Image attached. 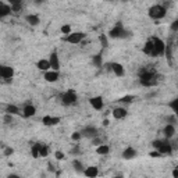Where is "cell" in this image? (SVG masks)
Returning <instances> with one entry per match:
<instances>
[{
    "mask_svg": "<svg viewBox=\"0 0 178 178\" xmlns=\"http://www.w3.org/2000/svg\"><path fill=\"white\" fill-rule=\"evenodd\" d=\"M0 68H2V66H0Z\"/></svg>",
    "mask_w": 178,
    "mask_h": 178,
    "instance_id": "obj_43",
    "label": "cell"
},
{
    "mask_svg": "<svg viewBox=\"0 0 178 178\" xmlns=\"http://www.w3.org/2000/svg\"><path fill=\"white\" fill-rule=\"evenodd\" d=\"M14 75V70L11 67H6V66H2L0 68V78H4V79H10L11 77Z\"/></svg>",
    "mask_w": 178,
    "mask_h": 178,
    "instance_id": "obj_7",
    "label": "cell"
},
{
    "mask_svg": "<svg viewBox=\"0 0 178 178\" xmlns=\"http://www.w3.org/2000/svg\"><path fill=\"white\" fill-rule=\"evenodd\" d=\"M100 40H102V43H103V47L107 46V39H106L104 35H100Z\"/></svg>",
    "mask_w": 178,
    "mask_h": 178,
    "instance_id": "obj_33",
    "label": "cell"
},
{
    "mask_svg": "<svg viewBox=\"0 0 178 178\" xmlns=\"http://www.w3.org/2000/svg\"><path fill=\"white\" fill-rule=\"evenodd\" d=\"M150 156H152V157H159L160 153H159V150H157V152H152V153H150Z\"/></svg>",
    "mask_w": 178,
    "mask_h": 178,
    "instance_id": "obj_39",
    "label": "cell"
},
{
    "mask_svg": "<svg viewBox=\"0 0 178 178\" xmlns=\"http://www.w3.org/2000/svg\"><path fill=\"white\" fill-rule=\"evenodd\" d=\"M132 100H134V96H124V97H121V99H120V102L129 103V102H132Z\"/></svg>",
    "mask_w": 178,
    "mask_h": 178,
    "instance_id": "obj_29",
    "label": "cell"
},
{
    "mask_svg": "<svg viewBox=\"0 0 178 178\" xmlns=\"http://www.w3.org/2000/svg\"><path fill=\"white\" fill-rule=\"evenodd\" d=\"M143 52L150 56V53H152V39H149V40L146 42V44H145V47H143Z\"/></svg>",
    "mask_w": 178,
    "mask_h": 178,
    "instance_id": "obj_24",
    "label": "cell"
},
{
    "mask_svg": "<svg viewBox=\"0 0 178 178\" xmlns=\"http://www.w3.org/2000/svg\"><path fill=\"white\" fill-rule=\"evenodd\" d=\"M149 15L152 17L153 19H160L166 15V8H164L163 6L156 4V6H153V7L149 8Z\"/></svg>",
    "mask_w": 178,
    "mask_h": 178,
    "instance_id": "obj_3",
    "label": "cell"
},
{
    "mask_svg": "<svg viewBox=\"0 0 178 178\" xmlns=\"http://www.w3.org/2000/svg\"><path fill=\"white\" fill-rule=\"evenodd\" d=\"M13 152H14V150H13V149H11V147H7V149H6V155H7V156L13 155Z\"/></svg>",
    "mask_w": 178,
    "mask_h": 178,
    "instance_id": "obj_37",
    "label": "cell"
},
{
    "mask_svg": "<svg viewBox=\"0 0 178 178\" xmlns=\"http://www.w3.org/2000/svg\"><path fill=\"white\" fill-rule=\"evenodd\" d=\"M27 21L29 22L31 25H38L39 24V17L38 15H28L27 17Z\"/></svg>",
    "mask_w": 178,
    "mask_h": 178,
    "instance_id": "obj_23",
    "label": "cell"
},
{
    "mask_svg": "<svg viewBox=\"0 0 178 178\" xmlns=\"http://www.w3.org/2000/svg\"><path fill=\"white\" fill-rule=\"evenodd\" d=\"M7 111H8V114H17L18 113V108H17L15 106H8Z\"/></svg>",
    "mask_w": 178,
    "mask_h": 178,
    "instance_id": "obj_28",
    "label": "cell"
},
{
    "mask_svg": "<svg viewBox=\"0 0 178 178\" xmlns=\"http://www.w3.org/2000/svg\"><path fill=\"white\" fill-rule=\"evenodd\" d=\"M150 39H152V53H150V56H152V57L161 56L166 52V44H164V42L159 38H150Z\"/></svg>",
    "mask_w": 178,
    "mask_h": 178,
    "instance_id": "obj_2",
    "label": "cell"
},
{
    "mask_svg": "<svg viewBox=\"0 0 178 178\" xmlns=\"http://www.w3.org/2000/svg\"><path fill=\"white\" fill-rule=\"evenodd\" d=\"M31 153H32V156H33L35 159L39 157V143H38V145H33V146H32V150H31Z\"/></svg>",
    "mask_w": 178,
    "mask_h": 178,
    "instance_id": "obj_26",
    "label": "cell"
},
{
    "mask_svg": "<svg viewBox=\"0 0 178 178\" xmlns=\"http://www.w3.org/2000/svg\"><path fill=\"white\" fill-rule=\"evenodd\" d=\"M175 134V128L172 127V125H167L166 128H164V135L167 136V138H172Z\"/></svg>",
    "mask_w": 178,
    "mask_h": 178,
    "instance_id": "obj_19",
    "label": "cell"
},
{
    "mask_svg": "<svg viewBox=\"0 0 178 178\" xmlns=\"http://www.w3.org/2000/svg\"><path fill=\"white\" fill-rule=\"evenodd\" d=\"M47 156V147L44 145H39V157H44Z\"/></svg>",
    "mask_w": 178,
    "mask_h": 178,
    "instance_id": "obj_25",
    "label": "cell"
},
{
    "mask_svg": "<svg viewBox=\"0 0 178 178\" xmlns=\"http://www.w3.org/2000/svg\"><path fill=\"white\" fill-rule=\"evenodd\" d=\"M91 104H92V107L95 108V110H100V108L103 107V99L100 96H96V97H92L91 100Z\"/></svg>",
    "mask_w": 178,
    "mask_h": 178,
    "instance_id": "obj_10",
    "label": "cell"
},
{
    "mask_svg": "<svg viewBox=\"0 0 178 178\" xmlns=\"http://www.w3.org/2000/svg\"><path fill=\"white\" fill-rule=\"evenodd\" d=\"M56 159H57V160H63L64 159V155L61 152H56Z\"/></svg>",
    "mask_w": 178,
    "mask_h": 178,
    "instance_id": "obj_35",
    "label": "cell"
},
{
    "mask_svg": "<svg viewBox=\"0 0 178 178\" xmlns=\"http://www.w3.org/2000/svg\"><path fill=\"white\" fill-rule=\"evenodd\" d=\"M10 11H11V8L8 7L7 4H4V3L0 2V17L8 15V14H10Z\"/></svg>",
    "mask_w": 178,
    "mask_h": 178,
    "instance_id": "obj_16",
    "label": "cell"
},
{
    "mask_svg": "<svg viewBox=\"0 0 178 178\" xmlns=\"http://www.w3.org/2000/svg\"><path fill=\"white\" fill-rule=\"evenodd\" d=\"M38 68L42 70V71H47V70L50 68L49 60H40V61H38Z\"/></svg>",
    "mask_w": 178,
    "mask_h": 178,
    "instance_id": "obj_18",
    "label": "cell"
},
{
    "mask_svg": "<svg viewBox=\"0 0 178 178\" xmlns=\"http://www.w3.org/2000/svg\"><path fill=\"white\" fill-rule=\"evenodd\" d=\"M172 31H177V28H178V21H174V24H172Z\"/></svg>",
    "mask_w": 178,
    "mask_h": 178,
    "instance_id": "obj_40",
    "label": "cell"
},
{
    "mask_svg": "<svg viewBox=\"0 0 178 178\" xmlns=\"http://www.w3.org/2000/svg\"><path fill=\"white\" fill-rule=\"evenodd\" d=\"M4 120H6V122H10V121H11V117H10V116H6Z\"/></svg>",
    "mask_w": 178,
    "mask_h": 178,
    "instance_id": "obj_41",
    "label": "cell"
},
{
    "mask_svg": "<svg viewBox=\"0 0 178 178\" xmlns=\"http://www.w3.org/2000/svg\"><path fill=\"white\" fill-rule=\"evenodd\" d=\"M136 156V152L132 149V147H127V149L122 152V157L127 159V160H129V159H134Z\"/></svg>",
    "mask_w": 178,
    "mask_h": 178,
    "instance_id": "obj_15",
    "label": "cell"
},
{
    "mask_svg": "<svg viewBox=\"0 0 178 178\" xmlns=\"http://www.w3.org/2000/svg\"><path fill=\"white\" fill-rule=\"evenodd\" d=\"M74 167H75V170H77V171H79V170L82 168V164H81L79 161H74Z\"/></svg>",
    "mask_w": 178,
    "mask_h": 178,
    "instance_id": "obj_34",
    "label": "cell"
},
{
    "mask_svg": "<svg viewBox=\"0 0 178 178\" xmlns=\"http://www.w3.org/2000/svg\"><path fill=\"white\" fill-rule=\"evenodd\" d=\"M93 64H95L96 67H100V66H102V56H100V54H96V56H95V57H93Z\"/></svg>",
    "mask_w": 178,
    "mask_h": 178,
    "instance_id": "obj_27",
    "label": "cell"
},
{
    "mask_svg": "<svg viewBox=\"0 0 178 178\" xmlns=\"http://www.w3.org/2000/svg\"><path fill=\"white\" fill-rule=\"evenodd\" d=\"M85 38V33H82V32H74V33H70L68 36L66 38V40L67 42H70V43H79L82 39Z\"/></svg>",
    "mask_w": 178,
    "mask_h": 178,
    "instance_id": "obj_5",
    "label": "cell"
},
{
    "mask_svg": "<svg viewBox=\"0 0 178 178\" xmlns=\"http://www.w3.org/2000/svg\"><path fill=\"white\" fill-rule=\"evenodd\" d=\"M161 143H163V141H155V142H153V146H155L156 147V149H157V147L159 146H160V145Z\"/></svg>",
    "mask_w": 178,
    "mask_h": 178,
    "instance_id": "obj_36",
    "label": "cell"
},
{
    "mask_svg": "<svg viewBox=\"0 0 178 178\" xmlns=\"http://www.w3.org/2000/svg\"><path fill=\"white\" fill-rule=\"evenodd\" d=\"M77 102V93H75L72 89L67 91L66 93L63 95V103L64 104H74Z\"/></svg>",
    "mask_w": 178,
    "mask_h": 178,
    "instance_id": "obj_4",
    "label": "cell"
},
{
    "mask_svg": "<svg viewBox=\"0 0 178 178\" xmlns=\"http://www.w3.org/2000/svg\"><path fill=\"white\" fill-rule=\"evenodd\" d=\"M96 152L99 153V155H107V153L110 152V149H108L107 145H100V146L96 149Z\"/></svg>",
    "mask_w": 178,
    "mask_h": 178,
    "instance_id": "obj_21",
    "label": "cell"
},
{
    "mask_svg": "<svg viewBox=\"0 0 178 178\" xmlns=\"http://www.w3.org/2000/svg\"><path fill=\"white\" fill-rule=\"evenodd\" d=\"M139 79H141V83L145 86H153L157 83V78H156V71L155 68H152V66L145 67L139 71Z\"/></svg>",
    "mask_w": 178,
    "mask_h": 178,
    "instance_id": "obj_1",
    "label": "cell"
},
{
    "mask_svg": "<svg viewBox=\"0 0 178 178\" xmlns=\"http://www.w3.org/2000/svg\"><path fill=\"white\" fill-rule=\"evenodd\" d=\"M42 121H43V124H44V125H56V124H58V121H60V118H58V117L44 116Z\"/></svg>",
    "mask_w": 178,
    "mask_h": 178,
    "instance_id": "obj_14",
    "label": "cell"
},
{
    "mask_svg": "<svg viewBox=\"0 0 178 178\" xmlns=\"http://www.w3.org/2000/svg\"><path fill=\"white\" fill-rule=\"evenodd\" d=\"M177 103H178V100H177V99L172 100V102L170 103V107H171L174 111H178V106H177Z\"/></svg>",
    "mask_w": 178,
    "mask_h": 178,
    "instance_id": "obj_31",
    "label": "cell"
},
{
    "mask_svg": "<svg viewBox=\"0 0 178 178\" xmlns=\"http://www.w3.org/2000/svg\"><path fill=\"white\" fill-rule=\"evenodd\" d=\"M71 138H72V141H79L81 134H79V132H74V134L71 135Z\"/></svg>",
    "mask_w": 178,
    "mask_h": 178,
    "instance_id": "obj_32",
    "label": "cell"
},
{
    "mask_svg": "<svg viewBox=\"0 0 178 178\" xmlns=\"http://www.w3.org/2000/svg\"><path fill=\"white\" fill-rule=\"evenodd\" d=\"M97 174H99V171L96 167H89L85 170V175H88V177H97Z\"/></svg>",
    "mask_w": 178,
    "mask_h": 178,
    "instance_id": "obj_20",
    "label": "cell"
},
{
    "mask_svg": "<svg viewBox=\"0 0 178 178\" xmlns=\"http://www.w3.org/2000/svg\"><path fill=\"white\" fill-rule=\"evenodd\" d=\"M124 33H125V31H124V28L121 27V24H117L116 27L108 32V36H110V38H121V36H124Z\"/></svg>",
    "mask_w": 178,
    "mask_h": 178,
    "instance_id": "obj_6",
    "label": "cell"
},
{
    "mask_svg": "<svg viewBox=\"0 0 178 178\" xmlns=\"http://www.w3.org/2000/svg\"><path fill=\"white\" fill-rule=\"evenodd\" d=\"M36 2H38V3H40V2H43V0H36Z\"/></svg>",
    "mask_w": 178,
    "mask_h": 178,
    "instance_id": "obj_42",
    "label": "cell"
},
{
    "mask_svg": "<svg viewBox=\"0 0 178 178\" xmlns=\"http://www.w3.org/2000/svg\"><path fill=\"white\" fill-rule=\"evenodd\" d=\"M125 116H127V110H125V108H122V107L114 108V111H113V117H114V118L121 120V118H124Z\"/></svg>",
    "mask_w": 178,
    "mask_h": 178,
    "instance_id": "obj_13",
    "label": "cell"
},
{
    "mask_svg": "<svg viewBox=\"0 0 178 178\" xmlns=\"http://www.w3.org/2000/svg\"><path fill=\"white\" fill-rule=\"evenodd\" d=\"M49 63H50V68H53L54 71H57L58 67H60V61H58L57 53H56V52H53L52 54H50V60H49Z\"/></svg>",
    "mask_w": 178,
    "mask_h": 178,
    "instance_id": "obj_8",
    "label": "cell"
},
{
    "mask_svg": "<svg viewBox=\"0 0 178 178\" xmlns=\"http://www.w3.org/2000/svg\"><path fill=\"white\" fill-rule=\"evenodd\" d=\"M44 79L47 81V82H56V81L58 79V72L57 71H47L46 74H44Z\"/></svg>",
    "mask_w": 178,
    "mask_h": 178,
    "instance_id": "obj_12",
    "label": "cell"
},
{
    "mask_svg": "<svg viewBox=\"0 0 178 178\" xmlns=\"http://www.w3.org/2000/svg\"><path fill=\"white\" fill-rule=\"evenodd\" d=\"M61 32H63V33H70V32H71V27H70V25H63V27H61Z\"/></svg>",
    "mask_w": 178,
    "mask_h": 178,
    "instance_id": "obj_30",
    "label": "cell"
},
{
    "mask_svg": "<svg viewBox=\"0 0 178 178\" xmlns=\"http://www.w3.org/2000/svg\"><path fill=\"white\" fill-rule=\"evenodd\" d=\"M157 150H159V153H160V155H170V153L172 152V147H171V145H170L168 142H164L163 141V143L157 147Z\"/></svg>",
    "mask_w": 178,
    "mask_h": 178,
    "instance_id": "obj_9",
    "label": "cell"
},
{
    "mask_svg": "<svg viewBox=\"0 0 178 178\" xmlns=\"http://www.w3.org/2000/svg\"><path fill=\"white\" fill-rule=\"evenodd\" d=\"M8 2L11 3V6L13 4H21V0H8Z\"/></svg>",
    "mask_w": 178,
    "mask_h": 178,
    "instance_id": "obj_38",
    "label": "cell"
},
{
    "mask_svg": "<svg viewBox=\"0 0 178 178\" xmlns=\"http://www.w3.org/2000/svg\"><path fill=\"white\" fill-rule=\"evenodd\" d=\"M111 70L114 71V74L117 75V77H122V75L125 74V71H124V67L121 66V64H118V63H113L111 64Z\"/></svg>",
    "mask_w": 178,
    "mask_h": 178,
    "instance_id": "obj_11",
    "label": "cell"
},
{
    "mask_svg": "<svg viewBox=\"0 0 178 178\" xmlns=\"http://www.w3.org/2000/svg\"><path fill=\"white\" fill-rule=\"evenodd\" d=\"M96 134H97V131H96V128H85L83 129V135H86V136H96Z\"/></svg>",
    "mask_w": 178,
    "mask_h": 178,
    "instance_id": "obj_22",
    "label": "cell"
},
{
    "mask_svg": "<svg viewBox=\"0 0 178 178\" xmlns=\"http://www.w3.org/2000/svg\"><path fill=\"white\" fill-rule=\"evenodd\" d=\"M35 113H36V110H35L33 106L28 104V106H25V107H24V116L25 117H32Z\"/></svg>",
    "mask_w": 178,
    "mask_h": 178,
    "instance_id": "obj_17",
    "label": "cell"
}]
</instances>
